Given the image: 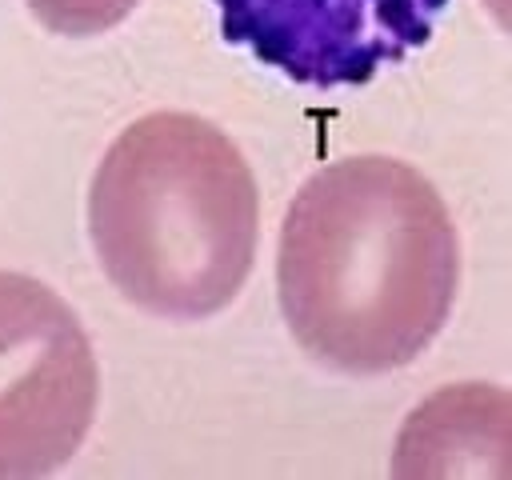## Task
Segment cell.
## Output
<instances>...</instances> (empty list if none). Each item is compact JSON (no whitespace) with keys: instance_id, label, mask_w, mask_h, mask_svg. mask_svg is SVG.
Instances as JSON below:
<instances>
[{"instance_id":"4","label":"cell","mask_w":512,"mask_h":480,"mask_svg":"<svg viewBox=\"0 0 512 480\" xmlns=\"http://www.w3.org/2000/svg\"><path fill=\"white\" fill-rule=\"evenodd\" d=\"M452 0H212L220 36L304 88H356L424 48Z\"/></svg>"},{"instance_id":"2","label":"cell","mask_w":512,"mask_h":480,"mask_svg":"<svg viewBox=\"0 0 512 480\" xmlns=\"http://www.w3.org/2000/svg\"><path fill=\"white\" fill-rule=\"evenodd\" d=\"M88 236L104 276L136 308L164 320L216 316L256 264V176L212 120L148 112L92 172Z\"/></svg>"},{"instance_id":"5","label":"cell","mask_w":512,"mask_h":480,"mask_svg":"<svg viewBox=\"0 0 512 480\" xmlns=\"http://www.w3.org/2000/svg\"><path fill=\"white\" fill-rule=\"evenodd\" d=\"M452 448H460V476L496 472L488 452L508 456V396L492 384H460L432 396L400 432L396 476H448Z\"/></svg>"},{"instance_id":"6","label":"cell","mask_w":512,"mask_h":480,"mask_svg":"<svg viewBox=\"0 0 512 480\" xmlns=\"http://www.w3.org/2000/svg\"><path fill=\"white\" fill-rule=\"evenodd\" d=\"M140 0H28L32 16L56 36H100L132 16Z\"/></svg>"},{"instance_id":"3","label":"cell","mask_w":512,"mask_h":480,"mask_svg":"<svg viewBox=\"0 0 512 480\" xmlns=\"http://www.w3.org/2000/svg\"><path fill=\"white\" fill-rule=\"evenodd\" d=\"M100 400V368L80 316L24 272H0V480L64 468Z\"/></svg>"},{"instance_id":"1","label":"cell","mask_w":512,"mask_h":480,"mask_svg":"<svg viewBox=\"0 0 512 480\" xmlns=\"http://www.w3.org/2000/svg\"><path fill=\"white\" fill-rule=\"evenodd\" d=\"M460 236L436 184L380 152L316 168L292 196L276 292L292 340L324 368L380 376L448 324Z\"/></svg>"}]
</instances>
